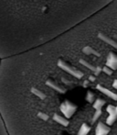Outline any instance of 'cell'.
I'll use <instances>...</instances> for the list:
<instances>
[{
  "instance_id": "obj_3",
  "label": "cell",
  "mask_w": 117,
  "mask_h": 135,
  "mask_svg": "<svg viewBox=\"0 0 117 135\" xmlns=\"http://www.w3.org/2000/svg\"><path fill=\"white\" fill-rule=\"evenodd\" d=\"M106 66L110 68L111 70H116L117 69V54L114 52H111L108 55L106 62Z\"/></svg>"
},
{
  "instance_id": "obj_9",
  "label": "cell",
  "mask_w": 117,
  "mask_h": 135,
  "mask_svg": "<svg viewBox=\"0 0 117 135\" xmlns=\"http://www.w3.org/2000/svg\"><path fill=\"white\" fill-rule=\"evenodd\" d=\"M90 131H91V127L86 124V123H83L82 125V127L80 128V130H79L77 135H87Z\"/></svg>"
},
{
  "instance_id": "obj_11",
  "label": "cell",
  "mask_w": 117,
  "mask_h": 135,
  "mask_svg": "<svg viewBox=\"0 0 117 135\" xmlns=\"http://www.w3.org/2000/svg\"><path fill=\"white\" fill-rule=\"evenodd\" d=\"M86 100L89 103H93L95 101V94L92 91H88L87 95H86Z\"/></svg>"
},
{
  "instance_id": "obj_14",
  "label": "cell",
  "mask_w": 117,
  "mask_h": 135,
  "mask_svg": "<svg viewBox=\"0 0 117 135\" xmlns=\"http://www.w3.org/2000/svg\"><path fill=\"white\" fill-rule=\"evenodd\" d=\"M113 86H114L115 89H117V80L114 81V83H113Z\"/></svg>"
},
{
  "instance_id": "obj_12",
  "label": "cell",
  "mask_w": 117,
  "mask_h": 135,
  "mask_svg": "<svg viewBox=\"0 0 117 135\" xmlns=\"http://www.w3.org/2000/svg\"><path fill=\"white\" fill-rule=\"evenodd\" d=\"M101 115H102V110H96L93 117H92V123H94L96 120H98V119L101 117Z\"/></svg>"
},
{
  "instance_id": "obj_13",
  "label": "cell",
  "mask_w": 117,
  "mask_h": 135,
  "mask_svg": "<svg viewBox=\"0 0 117 135\" xmlns=\"http://www.w3.org/2000/svg\"><path fill=\"white\" fill-rule=\"evenodd\" d=\"M102 71L103 72H104L106 75H111L113 74V70H111L110 68H108L107 66H104V67L102 69Z\"/></svg>"
},
{
  "instance_id": "obj_2",
  "label": "cell",
  "mask_w": 117,
  "mask_h": 135,
  "mask_svg": "<svg viewBox=\"0 0 117 135\" xmlns=\"http://www.w3.org/2000/svg\"><path fill=\"white\" fill-rule=\"evenodd\" d=\"M106 109L109 114L108 118L106 119V123L109 126H111L115 122L117 119V107H114L113 105H108Z\"/></svg>"
},
{
  "instance_id": "obj_4",
  "label": "cell",
  "mask_w": 117,
  "mask_h": 135,
  "mask_svg": "<svg viewBox=\"0 0 117 135\" xmlns=\"http://www.w3.org/2000/svg\"><path fill=\"white\" fill-rule=\"evenodd\" d=\"M109 132H110L109 126H107L103 122L100 121L97 124V126H96L95 135H107L109 133Z\"/></svg>"
},
{
  "instance_id": "obj_5",
  "label": "cell",
  "mask_w": 117,
  "mask_h": 135,
  "mask_svg": "<svg viewBox=\"0 0 117 135\" xmlns=\"http://www.w3.org/2000/svg\"><path fill=\"white\" fill-rule=\"evenodd\" d=\"M98 37H99L102 41H103L104 42H106L107 44L111 45V46H113L114 48L117 49V41H115L114 40H113L112 38H110L108 35L103 33V32H100V33L98 34Z\"/></svg>"
},
{
  "instance_id": "obj_6",
  "label": "cell",
  "mask_w": 117,
  "mask_h": 135,
  "mask_svg": "<svg viewBox=\"0 0 117 135\" xmlns=\"http://www.w3.org/2000/svg\"><path fill=\"white\" fill-rule=\"evenodd\" d=\"M80 64H82V65H84L85 67L89 68V69H90L91 71H92L94 74H95V75H99V74L102 72V68L97 67V66L92 65V64L88 62L87 61L84 60V59H81V60H80Z\"/></svg>"
},
{
  "instance_id": "obj_10",
  "label": "cell",
  "mask_w": 117,
  "mask_h": 135,
  "mask_svg": "<svg viewBox=\"0 0 117 135\" xmlns=\"http://www.w3.org/2000/svg\"><path fill=\"white\" fill-rule=\"evenodd\" d=\"M82 52H84L85 54H93V55H96V56H98L99 57L100 54L99 52H97V51H95L93 48H92V47H90V46H86V47H84L83 49H82Z\"/></svg>"
},
{
  "instance_id": "obj_1",
  "label": "cell",
  "mask_w": 117,
  "mask_h": 135,
  "mask_svg": "<svg viewBox=\"0 0 117 135\" xmlns=\"http://www.w3.org/2000/svg\"><path fill=\"white\" fill-rule=\"evenodd\" d=\"M57 65L61 70H63V71H65L66 73L70 74L71 75H72V76L76 77V78H78V79H81L82 76H83V73H82V72H81L80 70H78L76 67H74V66L71 65L69 62L62 60V59H58Z\"/></svg>"
},
{
  "instance_id": "obj_8",
  "label": "cell",
  "mask_w": 117,
  "mask_h": 135,
  "mask_svg": "<svg viewBox=\"0 0 117 135\" xmlns=\"http://www.w3.org/2000/svg\"><path fill=\"white\" fill-rule=\"evenodd\" d=\"M105 103L106 102L103 98H96L93 103V108H95V110H102V108L105 105Z\"/></svg>"
},
{
  "instance_id": "obj_7",
  "label": "cell",
  "mask_w": 117,
  "mask_h": 135,
  "mask_svg": "<svg viewBox=\"0 0 117 135\" xmlns=\"http://www.w3.org/2000/svg\"><path fill=\"white\" fill-rule=\"evenodd\" d=\"M97 89L100 91V92H102L103 94L106 95L107 97H109V98H111L113 100H117V94L115 93L112 92L111 90H109V89H107L106 87L104 86H102L101 85H97Z\"/></svg>"
}]
</instances>
